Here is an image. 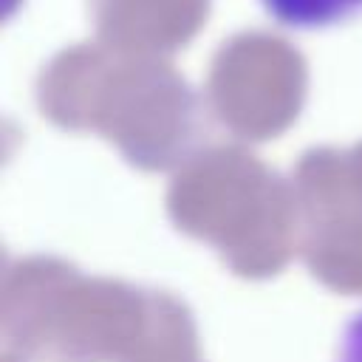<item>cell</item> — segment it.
Here are the masks:
<instances>
[{
  "mask_svg": "<svg viewBox=\"0 0 362 362\" xmlns=\"http://www.w3.org/2000/svg\"><path fill=\"white\" fill-rule=\"evenodd\" d=\"M334 362H362V308L345 322Z\"/></svg>",
  "mask_w": 362,
  "mask_h": 362,
  "instance_id": "cell-2",
  "label": "cell"
},
{
  "mask_svg": "<svg viewBox=\"0 0 362 362\" xmlns=\"http://www.w3.org/2000/svg\"><path fill=\"white\" fill-rule=\"evenodd\" d=\"M269 20L288 31H328L362 17V0H257Z\"/></svg>",
  "mask_w": 362,
  "mask_h": 362,
  "instance_id": "cell-1",
  "label": "cell"
}]
</instances>
